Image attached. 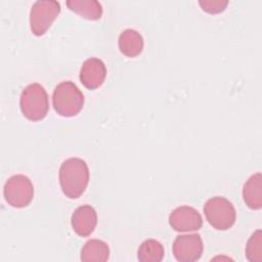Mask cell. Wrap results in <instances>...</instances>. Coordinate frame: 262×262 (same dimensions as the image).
Listing matches in <instances>:
<instances>
[{"instance_id":"3957f363","label":"cell","mask_w":262,"mask_h":262,"mask_svg":"<svg viewBox=\"0 0 262 262\" xmlns=\"http://www.w3.org/2000/svg\"><path fill=\"white\" fill-rule=\"evenodd\" d=\"M19 107L28 120L35 122L43 120L49 108L45 88L38 83L30 84L24 88L19 97Z\"/></svg>"},{"instance_id":"7a4b0ae2","label":"cell","mask_w":262,"mask_h":262,"mask_svg":"<svg viewBox=\"0 0 262 262\" xmlns=\"http://www.w3.org/2000/svg\"><path fill=\"white\" fill-rule=\"evenodd\" d=\"M52 104L59 116L74 117L83 108L84 95L74 82L63 81L54 88Z\"/></svg>"},{"instance_id":"2e32d148","label":"cell","mask_w":262,"mask_h":262,"mask_svg":"<svg viewBox=\"0 0 262 262\" xmlns=\"http://www.w3.org/2000/svg\"><path fill=\"white\" fill-rule=\"evenodd\" d=\"M246 257L251 262L262 261V231L257 229L248 239L246 246Z\"/></svg>"},{"instance_id":"4fadbf2b","label":"cell","mask_w":262,"mask_h":262,"mask_svg":"<svg viewBox=\"0 0 262 262\" xmlns=\"http://www.w3.org/2000/svg\"><path fill=\"white\" fill-rule=\"evenodd\" d=\"M80 258L84 262L107 261L110 258L108 245L101 239H90L83 246Z\"/></svg>"},{"instance_id":"8992f818","label":"cell","mask_w":262,"mask_h":262,"mask_svg":"<svg viewBox=\"0 0 262 262\" xmlns=\"http://www.w3.org/2000/svg\"><path fill=\"white\" fill-rule=\"evenodd\" d=\"M3 194L5 201L14 208H25L34 198V186L30 178L16 174L7 179L4 184Z\"/></svg>"},{"instance_id":"7c38bea8","label":"cell","mask_w":262,"mask_h":262,"mask_svg":"<svg viewBox=\"0 0 262 262\" xmlns=\"http://www.w3.org/2000/svg\"><path fill=\"white\" fill-rule=\"evenodd\" d=\"M243 198L246 205L252 210L262 207V174L260 172L252 175L243 187Z\"/></svg>"},{"instance_id":"ba28073f","label":"cell","mask_w":262,"mask_h":262,"mask_svg":"<svg viewBox=\"0 0 262 262\" xmlns=\"http://www.w3.org/2000/svg\"><path fill=\"white\" fill-rule=\"evenodd\" d=\"M169 224L175 231H196L203 225V218L194 208L180 206L171 212L169 216Z\"/></svg>"},{"instance_id":"e0dca14e","label":"cell","mask_w":262,"mask_h":262,"mask_svg":"<svg viewBox=\"0 0 262 262\" xmlns=\"http://www.w3.org/2000/svg\"><path fill=\"white\" fill-rule=\"evenodd\" d=\"M199 4L204 11L215 14V13L222 12L226 8L228 1L227 0H200Z\"/></svg>"},{"instance_id":"277c9868","label":"cell","mask_w":262,"mask_h":262,"mask_svg":"<svg viewBox=\"0 0 262 262\" xmlns=\"http://www.w3.org/2000/svg\"><path fill=\"white\" fill-rule=\"evenodd\" d=\"M204 213L209 224L218 230L229 229L236 219L233 205L223 196L209 199L204 206Z\"/></svg>"},{"instance_id":"52a82bcc","label":"cell","mask_w":262,"mask_h":262,"mask_svg":"<svg viewBox=\"0 0 262 262\" xmlns=\"http://www.w3.org/2000/svg\"><path fill=\"white\" fill-rule=\"evenodd\" d=\"M173 255L179 262L198 261L203 254L204 244L200 234L177 235L173 243Z\"/></svg>"},{"instance_id":"9a60e30c","label":"cell","mask_w":262,"mask_h":262,"mask_svg":"<svg viewBox=\"0 0 262 262\" xmlns=\"http://www.w3.org/2000/svg\"><path fill=\"white\" fill-rule=\"evenodd\" d=\"M164 256V247L157 239H146L142 242L137 252V258L141 262H161Z\"/></svg>"},{"instance_id":"9c48e42d","label":"cell","mask_w":262,"mask_h":262,"mask_svg":"<svg viewBox=\"0 0 262 262\" xmlns=\"http://www.w3.org/2000/svg\"><path fill=\"white\" fill-rule=\"evenodd\" d=\"M106 77V67L104 62L97 57L86 59L80 70L81 83L90 90L99 88Z\"/></svg>"},{"instance_id":"8fae6325","label":"cell","mask_w":262,"mask_h":262,"mask_svg":"<svg viewBox=\"0 0 262 262\" xmlns=\"http://www.w3.org/2000/svg\"><path fill=\"white\" fill-rule=\"evenodd\" d=\"M118 46L124 55L135 57L142 52L144 41L139 32L133 29H126L119 36Z\"/></svg>"},{"instance_id":"5bb4252c","label":"cell","mask_w":262,"mask_h":262,"mask_svg":"<svg viewBox=\"0 0 262 262\" xmlns=\"http://www.w3.org/2000/svg\"><path fill=\"white\" fill-rule=\"evenodd\" d=\"M67 6L86 19L96 20L102 15V6L96 0H68Z\"/></svg>"},{"instance_id":"6da1fadb","label":"cell","mask_w":262,"mask_h":262,"mask_svg":"<svg viewBox=\"0 0 262 262\" xmlns=\"http://www.w3.org/2000/svg\"><path fill=\"white\" fill-rule=\"evenodd\" d=\"M58 177L63 194L69 199H78L88 185L89 169L84 160L70 158L60 165Z\"/></svg>"},{"instance_id":"5b68a950","label":"cell","mask_w":262,"mask_h":262,"mask_svg":"<svg viewBox=\"0 0 262 262\" xmlns=\"http://www.w3.org/2000/svg\"><path fill=\"white\" fill-rule=\"evenodd\" d=\"M60 12V4L55 0H38L30 11L31 31L36 36L44 35Z\"/></svg>"},{"instance_id":"30bf717a","label":"cell","mask_w":262,"mask_h":262,"mask_svg":"<svg viewBox=\"0 0 262 262\" xmlns=\"http://www.w3.org/2000/svg\"><path fill=\"white\" fill-rule=\"evenodd\" d=\"M96 224L97 214L95 209L90 205H82L72 214L71 225L79 236H89L94 231Z\"/></svg>"}]
</instances>
